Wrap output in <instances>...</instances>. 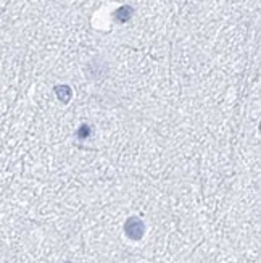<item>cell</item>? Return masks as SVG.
<instances>
[{
  "label": "cell",
  "instance_id": "6da1fadb",
  "mask_svg": "<svg viewBox=\"0 0 261 263\" xmlns=\"http://www.w3.org/2000/svg\"><path fill=\"white\" fill-rule=\"evenodd\" d=\"M124 232L126 236L132 239V241H141L145 234V225L141 218H137V216H131V218L126 220L124 223Z\"/></svg>",
  "mask_w": 261,
  "mask_h": 263
},
{
  "label": "cell",
  "instance_id": "7a4b0ae2",
  "mask_svg": "<svg viewBox=\"0 0 261 263\" xmlns=\"http://www.w3.org/2000/svg\"><path fill=\"white\" fill-rule=\"evenodd\" d=\"M132 15H134V8H132L131 5H123V7L115 10L113 18L116 23H127L132 18Z\"/></svg>",
  "mask_w": 261,
  "mask_h": 263
},
{
  "label": "cell",
  "instance_id": "3957f363",
  "mask_svg": "<svg viewBox=\"0 0 261 263\" xmlns=\"http://www.w3.org/2000/svg\"><path fill=\"white\" fill-rule=\"evenodd\" d=\"M55 94L63 103H68L69 99L73 97V91L68 84H60V86H55Z\"/></svg>",
  "mask_w": 261,
  "mask_h": 263
},
{
  "label": "cell",
  "instance_id": "277c9868",
  "mask_svg": "<svg viewBox=\"0 0 261 263\" xmlns=\"http://www.w3.org/2000/svg\"><path fill=\"white\" fill-rule=\"evenodd\" d=\"M76 136H78L79 139H89V137L92 136V128H90V125H81L79 130H78V132H76Z\"/></svg>",
  "mask_w": 261,
  "mask_h": 263
},
{
  "label": "cell",
  "instance_id": "5b68a950",
  "mask_svg": "<svg viewBox=\"0 0 261 263\" xmlns=\"http://www.w3.org/2000/svg\"><path fill=\"white\" fill-rule=\"evenodd\" d=\"M65 263H71V262H65Z\"/></svg>",
  "mask_w": 261,
  "mask_h": 263
}]
</instances>
